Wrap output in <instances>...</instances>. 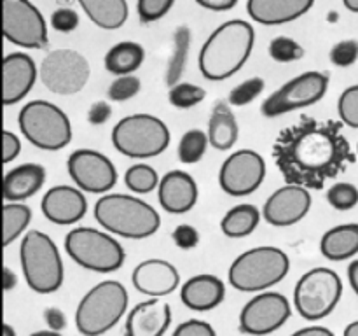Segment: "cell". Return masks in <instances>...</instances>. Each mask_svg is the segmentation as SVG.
<instances>
[{
  "mask_svg": "<svg viewBox=\"0 0 358 336\" xmlns=\"http://www.w3.org/2000/svg\"><path fill=\"white\" fill-rule=\"evenodd\" d=\"M339 126V122L301 118L276 136L273 160L287 184L322 189L343 170L346 161H352Z\"/></svg>",
  "mask_w": 358,
  "mask_h": 336,
  "instance_id": "cell-1",
  "label": "cell"
},
{
  "mask_svg": "<svg viewBox=\"0 0 358 336\" xmlns=\"http://www.w3.org/2000/svg\"><path fill=\"white\" fill-rule=\"evenodd\" d=\"M255 30L248 21L229 20L210 34L198 56L203 77L208 80H226L233 77L252 55Z\"/></svg>",
  "mask_w": 358,
  "mask_h": 336,
  "instance_id": "cell-2",
  "label": "cell"
},
{
  "mask_svg": "<svg viewBox=\"0 0 358 336\" xmlns=\"http://www.w3.org/2000/svg\"><path fill=\"white\" fill-rule=\"evenodd\" d=\"M94 219L107 233L129 240L152 237L161 226V216L143 200L122 192H108L94 203Z\"/></svg>",
  "mask_w": 358,
  "mask_h": 336,
  "instance_id": "cell-3",
  "label": "cell"
},
{
  "mask_svg": "<svg viewBox=\"0 0 358 336\" xmlns=\"http://www.w3.org/2000/svg\"><path fill=\"white\" fill-rule=\"evenodd\" d=\"M128 290L117 280H103L91 287L76 310V328L83 336H101L110 331L128 308Z\"/></svg>",
  "mask_w": 358,
  "mask_h": 336,
  "instance_id": "cell-4",
  "label": "cell"
},
{
  "mask_svg": "<svg viewBox=\"0 0 358 336\" xmlns=\"http://www.w3.org/2000/svg\"><path fill=\"white\" fill-rule=\"evenodd\" d=\"M290 259L282 248L262 245L245 251L231 265L229 284L241 293H264L287 276Z\"/></svg>",
  "mask_w": 358,
  "mask_h": 336,
  "instance_id": "cell-5",
  "label": "cell"
},
{
  "mask_svg": "<svg viewBox=\"0 0 358 336\" xmlns=\"http://www.w3.org/2000/svg\"><path fill=\"white\" fill-rule=\"evenodd\" d=\"M20 261L24 280L34 293L49 294L62 287L65 279L62 254L49 234L28 231L20 245Z\"/></svg>",
  "mask_w": 358,
  "mask_h": 336,
  "instance_id": "cell-6",
  "label": "cell"
},
{
  "mask_svg": "<svg viewBox=\"0 0 358 336\" xmlns=\"http://www.w3.org/2000/svg\"><path fill=\"white\" fill-rule=\"evenodd\" d=\"M17 125L24 139L42 150H62L72 140L69 115L48 100L24 104L17 115Z\"/></svg>",
  "mask_w": 358,
  "mask_h": 336,
  "instance_id": "cell-7",
  "label": "cell"
},
{
  "mask_svg": "<svg viewBox=\"0 0 358 336\" xmlns=\"http://www.w3.org/2000/svg\"><path fill=\"white\" fill-rule=\"evenodd\" d=\"M170 140L166 122L152 114L126 115L112 130L115 149L133 160L159 156L170 146Z\"/></svg>",
  "mask_w": 358,
  "mask_h": 336,
  "instance_id": "cell-8",
  "label": "cell"
},
{
  "mask_svg": "<svg viewBox=\"0 0 358 336\" xmlns=\"http://www.w3.org/2000/svg\"><path fill=\"white\" fill-rule=\"evenodd\" d=\"M65 251L77 265L96 273L115 272L126 261L124 248L110 233L87 226L66 233Z\"/></svg>",
  "mask_w": 358,
  "mask_h": 336,
  "instance_id": "cell-9",
  "label": "cell"
},
{
  "mask_svg": "<svg viewBox=\"0 0 358 336\" xmlns=\"http://www.w3.org/2000/svg\"><path fill=\"white\" fill-rule=\"evenodd\" d=\"M341 296V276L331 268H313L297 280L294 307L306 321H322L336 310Z\"/></svg>",
  "mask_w": 358,
  "mask_h": 336,
  "instance_id": "cell-10",
  "label": "cell"
},
{
  "mask_svg": "<svg viewBox=\"0 0 358 336\" xmlns=\"http://www.w3.org/2000/svg\"><path fill=\"white\" fill-rule=\"evenodd\" d=\"M329 90V76L318 70H310L287 80L282 88L273 91L261 105L264 118H278L287 112L299 111L320 102Z\"/></svg>",
  "mask_w": 358,
  "mask_h": 336,
  "instance_id": "cell-11",
  "label": "cell"
},
{
  "mask_svg": "<svg viewBox=\"0 0 358 336\" xmlns=\"http://www.w3.org/2000/svg\"><path fill=\"white\" fill-rule=\"evenodd\" d=\"M90 74V62L76 49L48 52L38 69L42 84L55 94H77L87 84Z\"/></svg>",
  "mask_w": 358,
  "mask_h": 336,
  "instance_id": "cell-12",
  "label": "cell"
},
{
  "mask_svg": "<svg viewBox=\"0 0 358 336\" xmlns=\"http://www.w3.org/2000/svg\"><path fill=\"white\" fill-rule=\"evenodd\" d=\"M2 34L14 46L24 49H44L49 44L44 16L28 0H3Z\"/></svg>",
  "mask_w": 358,
  "mask_h": 336,
  "instance_id": "cell-13",
  "label": "cell"
},
{
  "mask_svg": "<svg viewBox=\"0 0 358 336\" xmlns=\"http://www.w3.org/2000/svg\"><path fill=\"white\" fill-rule=\"evenodd\" d=\"M292 308L289 298L275 290L255 294L240 312V331L248 336H266L278 331L289 321Z\"/></svg>",
  "mask_w": 358,
  "mask_h": 336,
  "instance_id": "cell-14",
  "label": "cell"
},
{
  "mask_svg": "<svg viewBox=\"0 0 358 336\" xmlns=\"http://www.w3.org/2000/svg\"><path fill=\"white\" fill-rule=\"evenodd\" d=\"M66 170L77 189L91 195H108L117 182L114 163L94 149L73 150L66 160Z\"/></svg>",
  "mask_w": 358,
  "mask_h": 336,
  "instance_id": "cell-15",
  "label": "cell"
},
{
  "mask_svg": "<svg viewBox=\"0 0 358 336\" xmlns=\"http://www.w3.org/2000/svg\"><path fill=\"white\" fill-rule=\"evenodd\" d=\"M266 177L264 158L252 149L229 154L219 170V186L229 196H248L257 191Z\"/></svg>",
  "mask_w": 358,
  "mask_h": 336,
  "instance_id": "cell-16",
  "label": "cell"
},
{
  "mask_svg": "<svg viewBox=\"0 0 358 336\" xmlns=\"http://www.w3.org/2000/svg\"><path fill=\"white\" fill-rule=\"evenodd\" d=\"M311 195L306 188L287 184L276 189L264 203L262 217L276 227L294 226L308 216L311 209Z\"/></svg>",
  "mask_w": 358,
  "mask_h": 336,
  "instance_id": "cell-17",
  "label": "cell"
},
{
  "mask_svg": "<svg viewBox=\"0 0 358 336\" xmlns=\"http://www.w3.org/2000/svg\"><path fill=\"white\" fill-rule=\"evenodd\" d=\"M131 282L138 293L161 300L180 286V273L166 259H145L131 273Z\"/></svg>",
  "mask_w": 358,
  "mask_h": 336,
  "instance_id": "cell-18",
  "label": "cell"
},
{
  "mask_svg": "<svg viewBox=\"0 0 358 336\" xmlns=\"http://www.w3.org/2000/svg\"><path fill=\"white\" fill-rule=\"evenodd\" d=\"M38 70L27 52H9L2 62V102L14 105L23 100L34 88Z\"/></svg>",
  "mask_w": 358,
  "mask_h": 336,
  "instance_id": "cell-19",
  "label": "cell"
},
{
  "mask_svg": "<svg viewBox=\"0 0 358 336\" xmlns=\"http://www.w3.org/2000/svg\"><path fill=\"white\" fill-rule=\"evenodd\" d=\"M41 210L51 223L69 226L79 223L86 216L87 200L84 192L73 186H55L42 196Z\"/></svg>",
  "mask_w": 358,
  "mask_h": 336,
  "instance_id": "cell-20",
  "label": "cell"
},
{
  "mask_svg": "<svg viewBox=\"0 0 358 336\" xmlns=\"http://www.w3.org/2000/svg\"><path fill=\"white\" fill-rule=\"evenodd\" d=\"M159 205L168 214H185L198 202V184L194 177L184 170H171L161 177L157 186Z\"/></svg>",
  "mask_w": 358,
  "mask_h": 336,
  "instance_id": "cell-21",
  "label": "cell"
},
{
  "mask_svg": "<svg viewBox=\"0 0 358 336\" xmlns=\"http://www.w3.org/2000/svg\"><path fill=\"white\" fill-rule=\"evenodd\" d=\"M170 324V304L150 298L129 310L124 324V336H163Z\"/></svg>",
  "mask_w": 358,
  "mask_h": 336,
  "instance_id": "cell-22",
  "label": "cell"
},
{
  "mask_svg": "<svg viewBox=\"0 0 358 336\" xmlns=\"http://www.w3.org/2000/svg\"><path fill=\"white\" fill-rule=\"evenodd\" d=\"M226 296L222 280L210 273L191 276L180 287V301L194 312H208L219 307Z\"/></svg>",
  "mask_w": 358,
  "mask_h": 336,
  "instance_id": "cell-23",
  "label": "cell"
},
{
  "mask_svg": "<svg viewBox=\"0 0 358 336\" xmlns=\"http://www.w3.org/2000/svg\"><path fill=\"white\" fill-rule=\"evenodd\" d=\"M313 6V0H248L247 13L257 23L273 27L299 20Z\"/></svg>",
  "mask_w": 358,
  "mask_h": 336,
  "instance_id": "cell-24",
  "label": "cell"
},
{
  "mask_svg": "<svg viewBox=\"0 0 358 336\" xmlns=\"http://www.w3.org/2000/svg\"><path fill=\"white\" fill-rule=\"evenodd\" d=\"M45 182V168L37 163H23L3 175L2 195L9 203H21L41 191Z\"/></svg>",
  "mask_w": 358,
  "mask_h": 336,
  "instance_id": "cell-25",
  "label": "cell"
},
{
  "mask_svg": "<svg viewBox=\"0 0 358 336\" xmlns=\"http://www.w3.org/2000/svg\"><path fill=\"white\" fill-rule=\"evenodd\" d=\"M208 144L217 150L233 149L240 136V128L231 111V105L224 100H217L213 104L212 114L208 119Z\"/></svg>",
  "mask_w": 358,
  "mask_h": 336,
  "instance_id": "cell-26",
  "label": "cell"
},
{
  "mask_svg": "<svg viewBox=\"0 0 358 336\" xmlns=\"http://www.w3.org/2000/svg\"><path fill=\"white\" fill-rule=\"evenodd\" d=\"M320 252L329 261H346L358 254V223H346L325 231Z\"/></svg>",
  "mask_w": 358,
  "mask_h": 336,
  "instance_id": "cell-27",
  "label": "cell"
},
{
  "mask_svg": "<svg viewBox=\"0 0 358 336\" xmlns=\"http://www.w3.org/2000/svg\"><path fill=\"white\" fill-rule=\"evenodd\" d=\"M80 7L86 16L103 30H117L129 16L126 0H80Z\"/></svg>",
  "mask_w": 358,
  "mask_h": 336,
  "instance_id": "cell-28",
  "label": "cell"
},
{
  "mask_svg": "<svg viewBox=\"0 0 358 336\" xmlns=\"http://www.w3.org/2000/svg\"><path fill=\"white\" fill-rule=\"evenodd\" d=\"M145 59V49L133 41H122L112 46L105 55V69L117 77L133 76Z\"/></svg>",
  "mask_w": 358,
  "mask_h": 336,
  "instance_id": "cell-29",
  "label": "cell"
},
{
  "mask_svg": "<svg viewBox=\"0 0 358 336\" xmlns=\"http://www.w3.org/2000/svg\"><path fill=\"white\" fill-rule=\"evenodd\" d=\"M262 212L255 205L250 203H241L233 206L226 212V216L220 220V230L229 238H243L255 231V227L261 223Z\"/></svg>",
  "mask_w": 358,
  "mask_h": 336,
  "instance_id": "cell-30",
  "label": "cell"
},
{
  "mask_svg": "<svg viewBox=\"0 0 358 336\" xmlns=\"http://www.w3.org/2000/svg\"><path fill=\"white\" fill-rule=\"evenodd\" d=\"M189 49H191V30H189V27L182 24L173 31V49H171L166 74H164V79L170 88L180 83V77L184 74L185 65H187Z\"/></svg>",
  "mask_w": 358,
  "mask_h": 336,
  "instance_id": "cell-31",
  "label": "cell"
},
{
  "mask_svg": "<svg viewBox=\"0 0 358 336\" xmlns=\"http://www.w3.org/2000/svg\"><path fill=\"white\" fill-rule=\"evenodd\" d=\"M31 210L23 203H6L2 209V244L3 247L13 244L30 224Z\"/></svg>",
  "mask_w": 358,
  "mask_h": 336,
  "instance_id": "cell-32",
  "label": "cell"
},
{
  "mask_svg": "<svg viewBox=\"0 0 358 336\" xmlns=\"http://www.w3.org/2000/svg\"><path fill=\"white\" fill-rule=\"evenodd\" d=\"M206 147H208V135L203 130H189L182 135L180 142H178L177 156L180 163L194 164L203 160Z\"/></svg>",
  "mask_w": 358,
  "mask_h": 336,
  "instance_id": "cell-33",
  "label": "cell"
},
{
  "mask_svg": "<svg viewBox=\"0 0 358 336\" xmlns=\"http://www.w3.org/2000/svg\"><path fill=\"white\" fill-rule=\"evenodd\" d=\"M159 175L150 164L136 163L126 170L124 184L129 191L136 195H149L159 186Z\"/></svg>",
  "mask_w": 358,
  "mask_h": 336,
  "instance_id": "cell-34",
  "label": "cell"
},
{
  "mask_svg": "<svg viewBox=\"0 0 358 336\" xmlns=\"http://www.w3.org/2000/svg\"><path fill=\"white\" fill-rule=\"evenodd\" d=\"M170 104L177 108H191L194 105L201 104L206 98V91L201 86L192 83H178L170 88Z\"/></svg>",
  "mask_w": 358,
  "mask_h": 336,
  "instance_id": "cell-35",
  "label": "cell"
},
{
  "mask_svg": "<svg viewBox=\"0 0 358 336\" xmlns=\"http://www.w3.org/2000/svg\"><path fill=\"white\" fill-rule=\"evenodd\" d=\"M327 202L332 209L341 212L355 209L358 205V188L352 182H336L329 188Z\"/></svg>",
  "mask_w": 358,
  "mask_h": 336,
  "instance_id": "cell-36",
  "label": "cell"
},
{
  "mask_svg": "<svg viewBox=\"0 0 358 336\" xmlns=\"http://www.w3.org/2000/svg\"><path fill=\"white\" fill-rule=\"evenodd\" d=\"M269 56L278 63H292L304 56V48L287 35H278L269 42Z\"/></svg>",
  "mask_w": 358,
  "mask_h": 336,
  "instance_id": "cell-37",
  "label": "cell"
},
{
  "mask_svg": "<svg viewBox=\"0 0 358 336\" xmlns=\"http://www.w3.org/2000/svg\"><path fill=\"white\" fill-rule=\"evenodd\" d=\"M264 88L266 83L262 77H250V79L243 80V83H240L238 86H234L233 90H231L227 104L233 105V107H243V105H248L264 91Z\"/></svg>",
  "mask_w": 358,
  "mask_h": 336,
  "instance_id": "cell-38",
  "label": "cell"
},
{
  "mask_svg": "<svg viewBox=\"0 0 358 336\" xmlns=\"http://www.w3.org/2000/svg\"><path fill=\"white\" fill-rule=\"evenodd\" d=\"M338 114L343 125L358 130V84L346 88L339 94Z\"/></svg>",
  "mask_w": 358,
  "mask_h": 336,
  "instance_id": "cell-39",
  "label": "cell"
},
{
  "mask_svg": "<svg viewBox=\"0 0 358 336\" xmlns=\"http://www.w3.org/2000/svg\"><path fill=\"white\" fill-rule=\"evenodd\" d=\"M140 91V79L133 74V76L115 77L112 84L108 86L107 94L112 102H126L129 98L136 97Z\"/></svg>",
  "mask_w": 358,
  "mask_h": 336,
  "instance_id": "cell-40",
  "label": "cell"
},
{
  "mask_svg": "<svg viewBox=\"0 0 358 336\" xmlns=\"http://www.w3.org/2000/svg\"><path fill=\"white\" fill-rule=\"evenodd\" d=\"M173 6V0H138L136 13L142 23H152L166 16Z\"/></svg>",
  "mask_w": 358,
  "mask_h": 336,
  "instance_id": "cell-41",
  "label": "cell"
},
{
  "mask_svg": "<svg viewBox=\"0 0 358 336\" xmlns=\"http://www.w3.org/2000/svg\"><path fill=\"white\" fill-rule=\"evenodd\" d=\"M329 56H331V62L336 66H341V69L352 66L358 59V41L346 38V41L338 42V44L332 46Z\"/></svg>",
  "mask_w": 358,
  "mask_h": 336,
  "instance_id": "cell-42",
  "label": "cell"
},
{
  "mask_svg": "<svg viewBox=\"0 0 358 336\" xmlns=\"http://www.w3.org/2000/svg\"><path fill=\"white\" fill-rule=\"evenodd\" d=\"M51 27L59 34H70L79 27V14L69 7H59L51 14Z\"/></svg>",
  "mask_w": 358,
  "mask_h": 336,
  "instance_id": "cell-43",
  "label": "cell"
},
{
  "mask_svg": "<svg viewBox=\"0 0 358 336\" xmlns=\"http://www.w3.org/2000/svg\"><path fill=\"white\" fill-rule=\"evenodd\" d=\"M171 336H217L212 324L199 318H187L175 328Z\"/></svg>",
  "mask_w": 358,
  "mask_h": 336,
  "instance_id": "cell-44",
  "label": "cell"
},
{
  "mask_svg": "<svg viewBox=\"0 0 358 336\" xmlns=\"http://www.w3.org/2000/svg\"><path fill=\"white\" fill-rule=\"evenodd\" d=\"M171 238H173V244L184 251H191L199 244L198 230L191 224H178L171 233Z\"/></svg>",
  "mask_w": 358,
  "mask_h": 336,
  "instance_id": "cell-45",
  "label": "cell"
},
{
  "mask_svg": "<svg viewBox=\"0 0 358 336\" xmlns=\"http://www.w3.org/2000/svg\"><path fill=\"white\" fill-rule=\"evenodd\" d=\"M21 150V140L14 135L13 132L3 130L2 133V161L3 163H10L16 160L17 154Z\"/></svg>",
  "mask_w": 358,
  "mask_h": 336,
  "instance_id": "cell-46",
  "label": "cell"
},
{
  "mask_svg": "<svg viewBox=\"0 0 358 336\" xmlns=\"http://www.w3.org/2000/svg\"><path fill=\"white\" fill-rule=\"evenodd\" d=\"M110 115H112L110 104L105 100H100V102H94V104L90 107V111H87V121H90L93 126H100V125H105V122L110 119Z\"/></svg>",
  "mask_w": 358,
  "mask_h": 336,
  "instance_id": "cell-47",
  "label": "cell"
},
{
  "mask_svg": "<svg viewBox=\"0 0 358 336\" xmlns=\"http://www.w3.org/2000/svg\"><path fill=\"white\" fill-rule=\"evenodd\" d=\"M44 321H45V324H48V328L51 329V331H56V332H59L62 329H65V326H66L65 314H63V310H59V308H56V307L45 308Z\"/></svg>",
  "mask_w": 358,
  "mask_h": 336,
  "instance_id": "cell-48",
  "label": "cell"
},
{
  "mask_svg": "<svg viewBox=\"0 0 358 336\" xmlns=\"http://www.w3.org/2000/svg\"><path fill=\"white\" fill-rule=\"evenodd\" d=\"M199 7L213 10V13H224V10H231L236 7L238 0H196Z\"/></svg>",
  "mask_w": 358,
  "mask_h": 336,
  "instance_id": "cell-49",
  "label": "cell"
},
{
  "mask_svg": "<svg viewBox=\"0 0 358 336\" xmlns=\"http://www.w3.org/2000/svg\"><path fill=\"white\" fill-rule=\"evenodd\" d=\"M290 336H336L334 332L324 326H308V328L299 329V331L292 332Z\"/></svg>",
  "mask_w": 358,
  "mask_h": 336,
  "instance_id": "cell-50",
  "label": "cell"
},
{
  "mask_svg": "<svg viewBox=\"0 0 358 336\" xmlns=\"http://www.w3.org/2000/svg\"><path fill=\"white\" fill-rule=\"evenodd\" d=\"M348 282L352 286V289L355 290V294L358 296V259L350 262L348 266Z\"/></svg>",
  "mask_w": 358,
  "mask_h": 336,
  "instance_id": "cell-51",
  "label": "cell"
},
{
  "mask_svg": "<svg viewBox=\"0 0 358 336\" xmlns=\"http://www.w3.org/2000/svg\"><path fill=\"white\" fill-rule=\"evenodd\" d=\"M17 279L14 275L13 270L9 266H3V290H10L14 286H16Z\"/></svg>",
  "mask_w": 358,
  "mask_h": 336,
  "instance_id": "cell-52",
  "label": "cell"
},
{
  "mask_svg": "<svg viewBox=\"0 0 358 336\" xmlns=\"http://www.w3.org/2000/svg\"><path fill=\"white\" fill-rule=\"evenodd\" d=\"M343 336H358V321L350 322V324L345 328Z\"/></svg>",
  "mask_w": 358,
  "mask_h": 336,
  "instance_id": "cell-53",
  "label": "cell"
},
{
  "mask_svg": "<svg viewBox=\"0 0 358 336\" xmlns=\"http://www.w3.org/2000/svg\"><path fill=\"white\" fill-rule=\"evenodd\" d=\"M345 7L348 10H352V13H357L358 14V0H345Z\"/></svg>",
  "mask_w": 358,
  "mask_h": 336,
  "instance_id": "cell-54",
  "label": "cell"
},
{
  "mask_svg": "<svg viewBox=\"0 0 358 336\" xmlns=\"http://www.w3.org/2000/svg\"><path fill=\"white\" fill-rule=\"evenodd\" d=\"M28 336H62V335L56 331H51V329H44V331H35Z\"/></svg>",
  "mask_w": 358,
  "mask_h": 336,
  "instance_id": "cell-55",
  "label": "cell"
},
{
  "mask_svg": "<svg viewBox=\"0 0 358 336\" xmlns=\"http://www.w3.org/2000/svg\"><path fill=\"white\" fill-rule=\"evenodd\" d=\"M2 336H16V331H14L13 326L7 324V322H3V326H2Z\"/></svg>",
  "mask_w": 358,
  "mask_h": 336,
  "instance_id": "cell-56",
  "label": "cell"
},
{
  "mask_svg": "<svg viewBox=\"0 0 358 336\" xmlns=\"http://www.w3.org/2000/svg\"><path fill=\"white\" fill-rule=\"evenodd\" d=\"M357 154H358V144H357Z\"/></svg>",
  "mask_w": 358,
  "mask_h": 336,
  "instance_id": "cell-57",
  "label": "cell"
}]
</instances>
